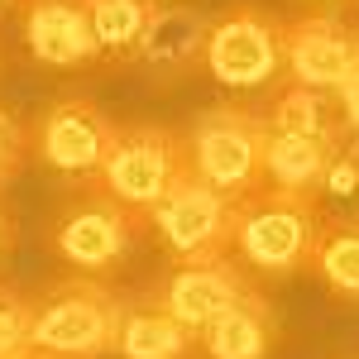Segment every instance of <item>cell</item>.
I'll use <instances>...</instances> for the list:
<instances>
[{
	"label": "cell",
	"mask_w": 359,
	"mask_h": 359,
	"mask_svg": "<svg viewBox=\"0 0 359 359\" xmlns=\"http://www.w3.org/2000/svg\"><path fill=\"white\" fill-rule=\"evenodd\" d=\"M144 230H149V216L115 201L101 182H77L57 201L53 221H48V245L72 273L101 278L130 259Z\"/></svg>",
	"instance_id": "obj_1"
},
{
	"label": "cell",
	"mask_w": 359,
	"mask_h": 359,
	"mask_svg": "<svg viewBox=\"0 0 359 359\" xmlns=\"http://www.w3.org/2000/svg\"><path fill=\"white\" fill-rule=\"evenodd\" d=\"M125 292L86 273L53 278L34 292V350L53 359H106L115 345Z\"/></svg>",
	"instance_id": "obj_2"
},
{
	"label": "cell",
	"mask_w": 359,
	"mask_h": 359,
	"mask_svg": "<svg viewBox=\"0 0 359 359\" xmlns=\"http://www.w3.org/2000/svg\"><path fill=\"white\" fill-rule=\"evenodd\" d=\"M187 139V168L206 177L216 192L230 201L264 192V149H269V120L254 106H206L192 125L182 130Z\"/></svg>",
	"instance_id": "obj_3"
},
{
	"label": "cell",
	"mask_w": 359,
	"mask_h": 359,
	"mask_svg": "<svg viewBox=\"0 0 359 359\" xmlns=\"http://www.w3.org/2000/svg\"><path fill=\"white\" fill-rule=\"evenodd\" d=\"M321 201L292 192H254L240 201L235 216V259L249 273L287 278L311 264V245L321 235Z\"/></svg>",
	"instance_id": "obj_4"
},
{
	"label": "cell",
	"mask_w": 359,
	"mask_h": 359,
	"mask_svg": "<svg viewBox=\"0 0 359 359\" xmlns=\"http://www.w3.org/2000/svg\"><path fill=\"white\" fill-rule=\"evenodd\" d=\"M235 216H240V201H230L187 168L149 211V225L158 230L172 264H201V259L235 254Z\"/></svg>",
	"instance_id": "obj_5"
},
{
	"label": "cell",
	"mask_w": 359,
	"mask_h": 359,
	"mask_svg": "<svg viewBox=\"0 0 359 359\" xmlns=\"http://www.w3.org/2000/svg\"><path fill=\"white\" fill-rule=\"evenodd\" d=\"M115 135H120V125L91 96H57L29 125V154L53 177H67L77 187V182L101 177V168L115 149Z\"/></svg>",
	"instance_id": "obj_6"
},
{
	"label": "cell",
	"mask_w": 359,
	"mask_h": 359,
	"mask_svg": "<svg viewBox=\"0 0 359 359\" xmlns=\"http://www.w3.org/2000/svg\"><path fill=\"white\" fill-rule=\"evenodd\" d=\"M182 172H187V139H182V130L139 120V125H120L115 149L96 182L115 201H125L130 211L149 216Z\"/></svg>",
	"instance_id": "obj_7"
},
{
	"label": "cell",
	"mask_w": 359,
	"mask_h": 359,
	"mask_svg": "<svg viewBox=\"0 0 359 359\" xmlns=\"http://www.w3.org/2000/svg\"><path fill=\"white\" fill-rule=\"evenodd\" d=\"M283 29L287 20L264 10V5H230L221 10L206 29V53L201 62L211 67V77L235 91L269 86L283 72Z\"/></svg>",
	"instance_id": "obj_8"
},
{
	"label": "cell",
	"mask_w": 359,
	"mask_h": 359,
	"mask_svg": "<svg viewBox=\"0 0 359 359\" xmlns=\"http://www.w3.org/2000/svg\"><path fill=\"white\" fill-rule=\"evenodd\" d=\"M254 287H259L254 273L235 254H225V259H201V264H168V273L149 287V297L163 311H172L187 331H206L221 311H230Z\"/></svg>",
	"instance_id": "obj_9"
},
{
	"label": "cell",
	"mask_w": 359,
	"mask_h": 359,
	"mask_svg": "<svg viewBox=\"0 0 359 359\" xmlns=\"http://www.w3.org/2000/svg\"><path fill=\"white\" fill-rule=\"evenodd\" d=\"M359 57V29L345 15H302L283 29V72L292 86L340 91Z\"/></svg>",
	"instance_id": "obj_10"
},
{
	"label": "cell",
	"mask_w": 359,
	"mask_h": 359,
	"mask_svg": "<svg viewBox=\"0 0 359 359\" xmlns=\"http://www.w3.org/2000/svg\"><path fill=\"white\" fill-rule=\"evenodd\" d=\"M20 29H25V48L43 67L67 72L101 57L86 0H20Z\"/></svg>",
	"instance_id": "obj_11"
},
{
	"label": "cell",
	"mask_w": 359,
	"mask_h": 359,
	"mask_svg": "<svg viewBox=\"0 0 359 359\" xmlns=\"http://www.w3.org/2000/svg\"><path fill=\"white\" fill-rule=\"evenodd\" d=\"M283 321L264 287L245 292L240 302L221 311L206 331H196V355L201 359H273Z\"/></svg>",
	"instance_id": "obj_12"
},
{
	"label": "cell",
	"mask_w": 359,
	"mask_h": 359,
	"mask_svg": "<svg viewBox=\"0 0 359 359\" xmlns=\"http://www.w3.org/2000/svg\"><path fill=\"white\" fill-rule=\"evenodd\" d=\"M345 144H350V139L273 135V130H269V149H264V187L321 201V192H326V177H331L335 158L345 154Z\"/></svg>",
	"instance_id": "obj_13"
},
{
	"label": "cell",
	"mask_w": 359,
	"mask_h": 359,
	"mask_svg": "<svg viewBox=\"0 0 359 359\" xmlns=\"http://www.w3.org/2000/svg\"><path fill=\"white\" fill-rule=\"evenodd\" d=\"M111 355L115 359H201L196 355V331H187V326H182L172 311H163L149 292L125 297Z\"/></svg>",
	"instance_id": "obj_14"
},
{
	"label": "cell",
	"mask_w": 359,
	"mask_h": 359,
	"mask_svg": "<svg viewBox=\"0 0 359 359\" xmlns=\"http://www.w3.org/2000/svg\"><path fill=\"white\" fill-rule=\"evenodd\" d=\"M206 29L211 20L201 10H187V5H158L154 25L144 29L139 48L130 53V62L158 72V77H172V72H187L196 57L206 53Z\"/></svg>",
	"instance_id": "obj_15"
},
{
	"label": "cell",
	"mask_w": 359,
	"mask_h": 359,
	"mask_svg": "<svg viewBox=\"0 0 359 359\" xmlns=\"http://www.w3.org/2000/svg\"><path fill=\"white\" fill-rule=\"evenodd\" d=\"M264 120L273 135H311V139H350L345 135V115L335 91H311V86H283L273 101L264 106Z\"/></svg>",
	"instance_id": "obj_16"
},
{
	"label": "cell",
	"mask_w": 359,
	"mask_h": 359,
	"mask_svg": "<svg viewBox=\"0 0 359 359\" xmlns=\"http://www.w3.org/2000/svg\"><path fill=\"white\" fill-rule=\"evenodd\" d=\"M306 269L321 278L335 297L359 302V216H340V221L326 216Z\"/></svg>",
	"instance_id": "obj_17"
},
{
	"label": "cell",
	"mask_w": 359,
	"mask_h": 359,
	"mask_svg": "<svg viewBox=\"0 0 359 359\" xmlns=\"http://www.w3.org/2000/svg\"><path fill=\"white\" fill-rule=\"evenodd\" d=\"M86 15H91L101 53H115L130 62V53L144 39V29L158 15V0H86Z\"/></svg>",
	"instance_id": "obj_18"
},
{
	"label": "cell",
	"mask_w": 359,
	"mask_h": 359,
	"mask_svg": "<svg viewBox=\"0 0 359 359\" xmlns=\"http://www.w3.org/2000/svg\"><path fill=\"white\" fill-rule=\"evenodd\" d=\"M34 292L0 278V359H25L34 350Z\"/></svg>",
	"instance_id": "obj_19"
},
{
	"label": "cell",
	"mask_w": 359,
	"mask_h": 359,
	"mask_svg": "<svg viewBox=\"0 0 359 359\" xmlns=\"http://www.w3.org/2000/svg\"><path fill=\"white\" fill-rule=\"evenodd\" d=\"M29 158H34V154H29V125L0 101V187L20 177Z\"/></svg>",
	"instance_id": "obj_20"
},
{
	"label": "cell",
	"mask_w": 359,
	"mask_h": 359,
	"mask_svg": "<svg viewBox=\"0 0 359 359\" xmlns=\"http://www.w3.org/2000/svg\"><path fill=\"white\" fill-rule=\"evenodd\" d=\"M335 101H340V115H345V135H350V144H359V57H355V67H350V77L340 82Z\"/></svg>",
	"instance_id": "obj_21"
},
{
	"label": "cell",
	"mask_w": 359,
	"mask_h": 359,
	"mask_svg": "<svg viewBox=\"0 0 359 359\" xmlns=\"http://www.w3.org/2000/svg\"><path fill=\"white\" fill-rule=\"evenodd\" d=\"M15 240H20V221H15V206H10V196L0 187V264L15 254Z\"/></svg>",
	"instance_id": "obj_22"
},
{
	"label": "cell",
	"mask_w": 359,
	"mask_h": 359,
	"mask_svg": "<svg viewBox=\"0 0 359 359\" xmlns=\"http://www.w3.org/2000/svg\"><path fill=\"white\" fill-rule=\"evenodd\" d=\"M25 359H53V355H39V350H29V355Z\"/></svg>",
	"instance_id": "obj_23"
},
{
	"label": "cell",
	"mask_w": 359,
	"mask_h": 359,
	"mask_svg": "<svg viewBox=\"0 0 359 359\" xmlns=\"http://www.w3.org/2000/svg\"><path fill=\"white\" fill-rule=\"evenodd\" d=\"M10 5H15V10H20V0H0V10H10Z\"/></svg>",
	"instance_id": "obj_24"
},
{
	"label": "cell",
	"mask_w": 359,
	"mask_h": 359,
	"mask_svg": "<svg viewBox=\"0 0 359 359\" xmlns=\"http://www.w3.org/2000/svg\"><path fill=\"white\" fill-rule=\"evenodd\" d=\"M306 5H331V0H306Z\"/></svg>",
	"instance_id": "obj_25"
},
{
	"label": "cell",
	"mask_w": 359,
	"mask_h": 359,
	"mask_svg": "<svg viewBox=\"0 0 359 359\" xmlns=\"http://www.w3.org/2000/svg\"><path fill=\"white\" fill-rule=\"evenodd\" d=\"M0 72H5V48H0Z\"/></svg>",
	"instance_id": "obj_26"
},
{
	"label": "cell",
	"mask_w": 359,
	"mask_h": 359,
	"mask_svg": "<svg viewBox=\"0 0 359 359\" xmlns=\"http://www.w3.org/2000/svg\"><path fill=\"white\" fill-rule=\"evenodd\" d=\"M355 359H359V355H355Z\"/></svg>",
	"instance_id": "obj_27"
}]
</instances>
